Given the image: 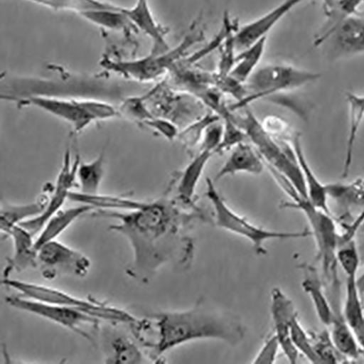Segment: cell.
<instances>
[{"instance_id":"1","label":"cell","mask_w":364,"mask_h":364,"mask_svg":"<svg viewBox=\"0 0 364 364\" xmlns=\"http://www.w3.org/2000/svg\"><path fill=\"white\" fill-rule=\"evenodd\" d=\"M90 215L117 221L109 230L126 237L133 251L127 274L142 282L167 264L189 269L196 252L192 231L198 223L213 224V215L168 193L134 210L95 209Z\"/></svg>"},{"instance_id":"2","label":"cell","mask_w":364,"mask_h":364,"mask_svg":"<svg viewBox=\"0 0 364 364\" xmlns=\"http://www.w3.org/2000/svg\"><path fill=\"white\" fill-rule=\"evenodd\" d=\"M203 303L186 311L151 316L158 331L157 343L149 353L151 358L193 341L216 340L236 346L244 340L246 329L240 321Z\"/></svg>"},{"instance_id":"3","label":"cell","mask_w":364,"mask_h":364,"mask_svg":"<svg viewBox=\"0 0 364 364\" xmlns=\"http://www.w3.org/2000/svg\"><path fill=\"white\" fill-rule=\"evenodd\" d=\"M198 21L191 26L190 31L178 46L161 53H150L148 55L127 60L105 59L102 65L109 71L125 78L140 82L156 81L166 77L185 59L188 51L205 40L204 30Z\"/></svg>"},{"instance_id":"4","label":"cell","mask_w":364,"mask_h":364,"mask_svg":"<svg viewBox=\"0 0 364 364\" xmlns=\"http://www.w3.org/2000/svg\"><path fill=\"white\" fill-rule=\"evenodd\" d=\"M20 107H34L71 126L79 134L91 124L119 117L121 113L112 105L97 99H75L32 95L23 97H4Z\"/></svg>"},{"instance_id":"5","label":"cell","mask_w":364,"mask_h":364,"mask_svg":"<svg viewBox=\"0 0 364 364\" xmlns=\"http://www.w3.org/2000/svg\"><path fill=\"white\" fill-rule=\"evenodd\" d=\"M245 109L244 115L235 117L237 123L245 130L265 166L284 176L302 196L308 197L304 179L296 159L293 141L288 142L273 138L264 131L261 121L248 107Z\"/></svg>"},{"instance_id":"6","label":"cell","mask_w":364,"mask_h":364,"mask_svg":"<svg viewBox=\"0 0 364 364\" xmlns=\"http://www.w3.org/2000/svg\"><path fill=\"white\" fill-rule=\"evenodd\" d=\"M205 185V196L213 208V224L221 229L247 239L259 256L267 255V251L264 245L269 240L298 239L312 235L309 230L282 232L257 226L247 218L239 215L228 205L215 187L214 180L206 178Z\"/></svg>"},{"instance_id":"7","label":"cell","mask_w":364,"mask_h":364,"mask_svg":"<svg viewBox=\"0 0 364 364\" xmlns=\"http://www.w3.org/2000/svg\"><path fill=\"white\" fill-rule=\"evenodd\" d=\"M321 75L290 65L270 64L258 68L246 82L248 95L232 112L250 104L287 91L299 89L318 80Z\"/></svg>"},{"instance_id":"8","label":"cell","mask_w":364,"mask_h":364,"mask_svg":"<svg viewBox=\"0 0 364 364\" xmlns=\"http://www.w3.org/2000/svg\"><path fill=\"white\" fill-rule=\"evenodd\" d=\"M2 284L22 296L52 304L71 308L100 320L137 325L140 322L128 312L94 299H84L65 291L43 285L6 278Z\"/></svg>"},{"instance_id":"9","label":"cell","mask_w":364,"mask_h":364,"mask_svg":"<svg viewBox=\"0 0 364 364\" xmlns=\"http://www.w3.org/2000/svg\"><path fill=\"white\" fill-rule=\"evenodd\" d=\"M286 208L299 210L306 216L311 228L317 247L318 257L321 260L324 274L328 278L337 279V251L338 238L335 221L331 215L316 207L309 198L298 196L292 201L286 202Z\"/></svg>"},{"instance_id":"10","label":"cell","mask_w":364,"mask_h":364,"mask_svg":"<svg viewBox=\"0 0 364 364\" xmlns=\"http://www.w3.org/2000/svg\"><path fill=\"white\" fill-rule=\"evenodd\" d=\"M144 98L151 114L172 120L180 129L206 113L198 98L173 89L166 80L150 90Z\"/></svg>"},{"instance_id":"11","label":"cell","mask_w":364,"mask_h":364,"mask_svg":"<svg viewBox=\"0 0 364 364\" xmlns=\"http://www.w3.org/2000/svg\"><path fill=\"white\" fill-rule=\"evenodd\" d=\"M8 304L20 311L36 315L56 324L65 327L84 339L93 342L92 333L88 331V326L97 328L100 319L66 306L52 304L22 295L9 296Z\"/></svg>"},{"instance_id":"12","label":"cell","mask_w":364,"mask_h":364,"mask_svg":"<svg viewBox=\"0 0 364 364\" xmlns=\"http://www.w3.org/2000/svg\"><path fill=\"white\" fill-rule=\"evenodd\" d=\"M315 45L332 62L364 55V16L346 18L326 35L316 38Z\"/></svg>"},{"instance_id":"13","label":"cell","mask_w":364,"mask_h":364,"mask_svg":"<svg viewBox=\"0 0 364 364\" xmlns=\"http://www.w3.org/2000/svg\"><path fill=\"white\" fill-rule=\"evenodd\" d=\"M80 162L79 155L73 159L71 150L68 147L55 184L46 186L48 192V202L45 210L39 216L19 224L34 237L39 235L46 223L63 209L73 188H77V170Z\"/></svg>"},{"instance_id":"14","label":"cell","mask_w":364,"mask_h":364,"mask_svg":"<svg viewBox=\"0 0 364 364\" xmlns=\"http://www.w3.org/2000/svg\"><path fill=\"white\" fill-rule=\"evenodd\" d=\"M37 260L43 277L48 280L55 279L58 272L83 278L90 268L87 257L56 240L47 242L38 250Z\"/></svg>"},{"instance_id":"15","label":"cell","mask_w":364,"mask_h":364,"mask_svg":"<svg viewBox=\"0 0 364 364\" xmlns=\"http://www.w3.org/2000/svg\"><path fill=\"white\" fill-rule=\"evenodd\" d=\"M270 297V313L274 333L289 363L296 364L300 353L291 341L290 331L291 321L298 314L293 301L281 289H273Z\"/></svg>"},{"instance_id":"16","label":"cell","mask_w":364,"mask_h":364,"mask_svg":"<svg viewBox=\"0 0 364 364\" xmlns=\"http://www.w3.org/2000/svg\"><path fill=\"white\" fill-rule=\"evenodd\" d=\"M307 0H284L259 18L239 27L235 34L236 50H245L266 36L288 14Z\"/></svg>"},{"instance_id":"17","label":"cell","mask_w":364,"mask_h":364,"mask_svg":"<svg viewBox=\"0 0 364 364\" xmlns=\"http://www.w3.org/2000/svg\"><path fill=\"white\" fill-rule=\"evenodd\" d=\"M1 231L12 238L14 247V254L8 260L4 270V279L9 278L13 271L22 272L28 267H37L35 237L20 225L1 228Z\"/></svg>"},{"instance_id":"18","label":"cell","mask_w":364,"mask_h":364,"mask_svg":"<svg viewBox=\"0 0 364 364\" xmlns=\"http://www.w3.org/2000/svg\"><path fill=\"white\" fill-rule=\"evenodd\" d=\"M124 13L135 28L153 41L151 53H161L171 49L166 40L168 29L156 21L148 0H136L132 8L124 9Z\"/></svg>"},{"instance_id":"19","label":"cell","mask_w":364,"mask_h":364,"mask_svg":"<svg viewBox=\"0 0 364 364\" xmlns=\"http://www.w3.org/2000/svg\"><path fill=\"white\" fill-rule=\"evenodd\" d=\"M217 173L214 181L238 173L259 175L265 169V163L252 144L242 143L232 149Z\"/></svg>"},{"instance_id":"20","label":"cell","mask_w":364,"mask_h":364,"mask_svg":"<svg viewBox=\"0 0 364 364\" xmlns=\"http://www.w3.org/2000/svg\"><path fill=\"white\" fill-rule=\"evenodd\" d=\"M215 154L200 149L196 156L178 175L176 181V195L180 201L188 205H196V191L199 182L211 157Z\"/></svg>"},{"instance_id":"21","label":"cell","mask_w":364,"mask_h":364,"mask_svg":"<svg viewBox=\"0 0 364 364\" xmlns=\"http://www.w3.org/2000/svg\"><path fill=\"white\" fill-rule=\"evenodd\" d=\"M292 144L296 161L304 179L308 198L316 207L331 215L328 204L329 197L326 185H323L318 179L308 162L299 134L294 137Z\"/></svg>"},{"instance_id":"22","label":"cell","mask_w":364,"mask_h":364,"mask_svg":"<svg viewBox=\"0 0 364 364\" xmlns=\"http://www.w3.org/2000/svg\"><path fill=\"white\" fill-rule=\"evenodd\" d=\"M300 268L304 275V279L301 282L303 289L311 297L321 322L326 326H330L336 315L325 295L316 269L308 264H301Z\"/></svg>"},{"instance_id":"23","label":"cell","mask_w":364,"mask_h":364,"mask_svg":"<svg viewBox=\"0 0 364 364\" xmlns=\"http://www.w3.org/2000/svg\"><path fill=\"white\" fill-rule=\"evenodd\" d=\"M95 208L92 206L80 204L68 209L60 210L44 226L35 241V250H38L47 242L56 240L74 222L87 215Z\"/></svg>"},{"instance_id":"24","label":"cell","mask_w":364,"mask_h":364,"mask_svg":"<svg viewBox=\"0 0 364 364\" xmlns=\"http://www.w3.org/2000/svg\"><path fill=\"white\" fill-rule=\"evenodd\" d=\"M346 100L349 109V129L341 175L343 178H348L350 172L358 134L364 120V96L348 92Z\"/></svg>"},{"instance_id":"25","label":"cell","mask_w":364,"mask_h":364,"mask_svg":"<svg viewBox=\"0 0 364 364\" xmlns=\"http://www.w3.org/2000/svg\"><path fill=\"white\" fill-rule=\"evenodd\" d=\"M48 202V192L46 188L38 199L31 203L22 205H4L0 216V228L19 225L39 216L45 210Z\"/></svg>"},{"instance_id":"26","label":"cell","mask_w":364,"mask_h":364,"mask_svg":"<svg viewBox=\"0 0 364 364\" xmlns=\"http://www.w3.org/2000/svg\"><path fill=\"white\" fill-rule=\"evenodd\" d=\"M105 165L104 153L90 162L80 161L77 170V184L80 193L85 195L100 193L105 172Z\"/></svg>"},{"instance_id":"27","label":"cell","mask_w":364,"mask_h":364,"mask_svg":"<svg viewBox=\"0 0 364 364\" xmlns=\"http://www.w3.org/2000/svg\"><path fill=\"white\" fill-rule=\"evenodd\" d=\"M330 339L338 353L345 358L357 359L361 353V347L355 333L343 317L336 316L329 326Z\"/></svg>"},{"instance_id":"28","label":"cell","mask_w":364,"mask_h":364,"mask_svg":"<svg viewBox=\"0 0 364 364\" xmlns=\"http://www.w3.org/2000/svg\"><path fill=\"white\" fill-rule=\"evenodd\" d=\"M266 43L267 37L238 53L230 75L240 82L246 83L258 69L265 51Z\"/></svg>"},{"instance_id":"29","label":"cell","mask_w":364,"mask_h":364,"mask_svg":"<svg viewBox=\"0 0 364 364\" xmlns=\"http://www.w3.org/2000/svg\"><path fill=\"white\" fill-rule=\"evenodd\" d=\"M329 198L345 206L364 205V177L349 183H331L326 185Z\"/></svg>"},{"instance_id":"30","label":"cell","mask_w":364,"mask_h":364,"mask_svg":"<svg viewBox=\"0 0 364 364\" xmlns=\"http://www.w3.org/2000/svg\"><path fill=\"white\" fill-rule=\"evenodd\" d=\"M38 5L57 11H70L80 16L87 12L117 7L101 0H29Z\"/></svg>"},{"instance_id":"31","label":"cell","mask_w":364,"mask_h":364,"mask_svg":"<svg viewBox=\"0 0 364 364\" xmlns=\"http://www.w3.org/2000/svg\"><path fill=\"white\" fill-rule=\"evenodd\" d=\"M81 16L100 26L110 30H118V31L121 29H125L131 25L133 26L124 13V8L119 6L114 9L87 12L82 14Z\"/></svg>"},{"instance_id":"32","label":"cell","mask_w":364,"mask_h":364,"mask_svg":"<svg viewBox=\"0 0 364 364\" xmlns=\"http://www.w3.org/2000/svg\"><path fill=\"white\" fill-rule=\"evenodd\" d=\"M112 355L107 363L114 364L142 363L144 355L139 347L129 338L117 337L111 343Z\"/></svg>"},{"instance_id":"33","label":"cell","mask_w":364,"mask_h":364,"mask_svg":"<svg viewBox=\"0 0 364 364\" xmlns=\"http://www.w3.org/2000/svg\"><path fill=\"white\" fill-rule=\"evenodd\" d=\"M219 119H222L216 114L209 111L191 124L181 129L177 139L190 149L200 146L206 127Z\"/></svg>"},{"instance_id":"34","label":"cell","mask_w":364,"mask_h":364,"mask_svg":"<svg viewBox=\"0 0 364 364\" xmlns=\"http://www.w3.org/2000/svg\"><path fill=\"white\" fill-rule=\"evenodd\" d=\"M290 333L291 341L299 353L313 363H321L315 351L311 336L300 323L298 315L291 321Z\"/></svg>"},{"instance_id":"35","label":"cell","mask_w":364,"mask_h":364,"mask_svg":"<svg viewBox=\"0 0 364 364\" xmlns=\"http://www.w3.org/2000/svg\"><path fill=\"white\" fill-rule=\"evenodd\" d=\"M223 124V139L217 154L232 149L236 146L246 142L247 135L237 123L235 117L230 114L222 119Z\"/></svg>"},{"instance_id":"36","label":"cell","mask_w":364,"mask_h":364,"mask_svg":"<svg viewBox=\"0 0 364 364\" xmlns=\"http://www.w3.org/2000/svg\"><path fill=\"white\" fill-rule=\"evenodd\" d=\"M261 124L267 134L278 140L291 142L297 134L292 131L287 121L277 115L266 116Z\"/></svg>"},{"instance_id":"37","label":"cell","mask_w":364,"mask_h":364,"mask_svg":"<svg viewBox=\"0 0 364 364\" xmlns=\"http://www.w3.org/2000/svg\"><path fill=\"white\" fill-rule=\"evenodd\" d=\"M337 262L348 277L357 276L360 264V256L355 242L351 240L338 249Z\"/></svg>"},{"instance_id":"38","label":"cell","mask_w":364,"mask_h":364,"mask_svg":"<svg viewBox=\"0 0 364 364\" xmlns=\"http://www.w3.org/2000/svg\"><path fill=\"white\" fill-rule=\"evenodd\" d=\"M311 338L315 351L322 364L338 363L339 361V355L338 354L340 353L335 346H333L328 332L324 331L319 336H311Z\"/></svg>"},{"instance_id":"39","label":"cell","mask_w":364,"mask_h":364,"mask_svg":"<svg viewBox=\"0 0 364 364\" xmlns=\"http://www.w3.org/2000/svg\"><path fill=\"white\" fill-rule=\"evenodd\" d=\"M141 124L170 141L177 139L180 132L177 124L163 117L154 116L144 121Z\"/></svg>"},{"instance_id":"40","label":"cell","mask_w":364,"mask_h":364,"mask_svg":"<svg viewBox=\"0 0 364 364\" xmlns=\"http://www.w3.org/2000/svg\"><path fill=\"white\" fill-rule=\"evenodd\" d=\"M221 120L215 121L206 127L200 144V149L208 150L215 155L217 154L223 134V124Z\"/></svg>"},{"instance_id":"41","label":"cell","mask_w":364,"mask_h":364,"mask_svg":"<svg viewBox=\"0 0 364 364\" xmlns=\"http://www.w3.org/2000/svg\"><path fill=\"white\" fill-rule=\"evenodd\" d=\"M281 349L280 343L275 333L269 336L264 342L256 357L253 360L255 364H273L276 362Z\"/></svg>"}]
</instances>
